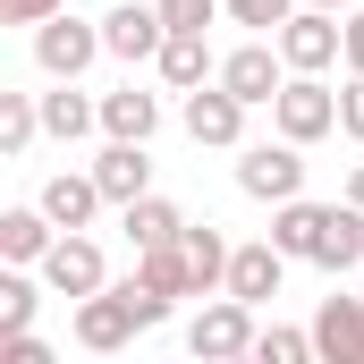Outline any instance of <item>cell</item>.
Instances as JSON below:
<instances>
[{"label": "cell", "instance_id": "cell-33", "mask_svg": "<svg viewBox=\"0 0 364 364\" xmlns=\"http://www.w3.org/2000/svg\"><path fill=\"white\" fill-rule=\"evenodd\" d=\"M305 9H339V17H348V9H356V0H305Z\"/></svg>", "mask_w": 364, "mask_h": 364}, {"label": "cell", "instance_id": "cell-5", "mask_svg": "<svg viewBox=\"0 0 364 364\" xmlns=\"http://www.w3.org/2000/svg\"><path fill=\"white\" fill-rule=\"evenodd\" d=\"M237 186L255 195V203H288V195H305V144H246L237 153Z\"/></svg>", "mask_w": 364, "mask_h": 364}, {"label": "cell", "instance_id": "cell-16", "mask_svg": "<svg viewBox=\"0 0 364 364\" xmlns=\"http://www.w3.org/2000/svg\"><path fill=\"white\" fill-rule=\"evenodd\" d=\"M322 229H331V203H305V195H288V203H272V246L288 255V263H314Z\"/></svg>", "mask_w": 364, "mask_h": 364}, {"label": "cell", "instance_id": "cell-26", "mask_svg": "<svg viewBox=\"0 0 364 364\" xmlns=\"http://www.w3.org/2000/svg\"><path fill=\"white\" fill-rule=\"evenodd\" d=\"M255 356H263V364H305V356H314V322H305V331H288V322H272V331L255 339Z\"/></svg>", "mask_w": 364, "mask_h": 364}, {"label": "cell", "instance_id": "cell-24", "mask_svg": "<svg viewBox=\"0 0 364 364\" xmlns=\"http://www.w3.org/2000/svg\"><path fill=\"white\" fill-rule=\"evenodd\" d=\"M43 136V93H0V153H26Z\"/></svg>", "mask_w": 364, "mask_h": 364}, {"label": "cell", "instance_id": "cell-29", "mask_svg": "<svg viewBox=\"0 0 364 364\" xmlns=\"http://www.w3.org/2000/svg\"><path fill=\"white\" fill-rule=\"evenodd\" d=\"M68 0H0V26H43V17H60Z\"/></svg>", "mask_w": 364, "mask_h": 364}, {"label": "cell", "instance_id": "cell-18", "mask_svg": "<svg viewBox=\"0 0 364 364\" xmlns=\"http://www.w3.org/2000/svg\"><path fill=\"white\" fill-rule=\"evenodd\" d=\"M153 68H161V85H170V93H195V85H212V77H220V60H212V43H203V34H170Z\"/></svg>", "mask_w": 364, "mask_h": 364}, {"label": "cell", "instance_id": "cell-12", "mask_svg": "<svg viewBox=\"0 0 364 364\" xmlns=\"http://www.w3.org/2000/svg\"><path fill=\"white\" fill-rule=\"evenodd\" d=\"M279 279H288V255H279L272 237H263V246H229V279H220L229 296H246V305H272V296H279Z\"/></svg>", "mask_w": 364, "mask_h": 364}, {"label": "cell", "instance_id": "cell-3", "mask_svg": "<svg viewBox=\"0 0 364 364\" xmlns=\"http://www.w3.org/2000/svg\"><path fill=\"white\" fill-rule=\"evenodd\" d=\"M272 43H279V60L305 68V77H322L331 60H348V26H339V9H296Z\"/></svg>", "mask_w": 364, "mask_h": 364}, {"label": "cell", "instance_id": "cell-20", "mask_svg": "<svg viewBox=\"0 0 364 364\" xmlns=\"http://www.w3.org/2000/svg\"><path fill=\"white\" fill-rule=\"evenodd\" d=\"M314 263H322V272H356L364 263V203H331V229H322Z\"/></svg>", "mask_w": 364, "mask_h": 364}, {"label": "cell", "instance_id": "cell-2", "mask_svg": "<svg viewBox=\"0 0 364 364\" xmlns=\"http://www.w3.org/2000/svg\"><path fill=\"white\" fill-rule=\"evenodd\" d=\"M272 127L288 144H322V136L339 127V93L322 85V77H305V68H288V85H279V102H272Z\"/></svg>", "mask_w": 364, "mask_h": 364}, {"label": "cell", "instance_id": "cell-25", "mask_svg": "<svg viewBox=\"0 0 364 364\" xmlns=\"http://www.w3.org/2000/svg\"><path fill=\"white\" fill-rule=\"evenodd\" d=\"M34 305H43V288L26 279V263H9L0 272V331H34Z\"/></svg>", "mask_w": 364, "mask_h": 364}, {"label": "cell", "instance_id": "cell-30", "mask_svg": "<svg viewBox=\"0 0 364 364\" xmlns=\"http://www.w3.org/2000/svg\"><path fill=\"white\" fill-rule=\"evenodd\" d=\"M339 127L364 144V77H348V93H339Z\"/></svg>", "mask_w": 364, "mask_h": 364}, {"label": "cell", "instance_id": "cell-27", "mask_svg": "<svg viewBox=\"0 0 364 364\" xmlns=\"http://www.w3.org/2000/svg\"><path fill=\"white\" fill-rule=\"evenodd\" d=\"M153 9H161V26H170V34H203L212 17H229L220 0H153Z\"/></svg>", "mask_w": 364, "mask_h": 364}, {"label": "cell", "instance_id": "cell-14", "mask_svg": "<svg viewBox=\"0 0 364 364\" xmlns=\"http://www.w3.org/2000/svg\"><path fill=\"white\" fill-rule=\"evenodd\" d=\"M51 246H60V220L43 203H9L0 212V263H43Z\"/></svg>", "mask_w": 364, "mask_h": 364}, {"label": "cell", "instance_id": "cell-11", "mask_svg": "<svg viewBox=\"0 0 364 364\" xmlns=\"http://www.w3.org/2000/svg\"><path fill=\"white\" fill-rule=\"evenodd\" d=\"M314 356L322 364H364V296H322L314 305Z\"/></svg>", "mask_w": 364, "mask_h": 364}, {"label": "cell", "instance_id": "cell-8", "mask_svg": "<svg viewBox=\"0 0 364 364\" xmlns=\"http://www.w3.org/2000/svg\"><path fill=\"white\" fill-rule=\"evenodd\" d=\"M43 288H51V296H93V288H110L102 246H93L85 229H60V246L43 255Z\"/></svg>", "mask_w": 364, "mask_h": 364}, {"label": "cell", "instance_id": "cell-4", "mask_svg": "<svg viewBox=\"0 0 364 364\" xmlns=\"http://www.w3.org/2000/svg\"><path fill=\"white\" fill-rule=\"evenodd\" d=\"M102 51H110V43H102V26L68 17V9L34 26V60H43V77H51V85H60V77H85V68L102 60Z\"/></svg>", "mask_w": 364, "mask_h": 364}, {"label": "cell", "instance_id": "cell-19", "mask_svg": "<svg viewBox=\"0 0 364 364\" xmlns=\"http://www.w3.org/2000/svg\"><path fill=\"white\" fill-rule=\"evenodd\" d=\"M153 127H161V93H102V136H136V144H153Z\"/></svg>", "mask_w": 364, "mask_h": 364}, {"label": "cell", "instance_id": "cell-10", "mask_svg": "<svg viewBox=\"0 0 364 364\" xmlns=\"http://www.w3.org/2000/svg\"><path fill=\"white\" fill-rule=\"evenodd\" d=\"M102 43H110V60H161V43H170V26H161V9H144V0H119L110 17H102Z\"/></svg>", "mask_w": 364, "mask_h": 364}, {"label": "cell", "instance_id": "cell-17", "mask_svg": "<svg viewBox=\"0 0 364 364\" xmlns=\"http://www.w3.org/2000/svg\"><path fill=\"white\" fill-rule=\"evenodd\" d=\"M119 229H127V246L144 255V246H170V237H186V212L170 203V195H136V203H119Z\"/></svg>", "mask_w": 364, "mask_h": 364}, {"label": "cell", "instance_id": "cell-28", "mask_svg": "<svg viewBox=\"0 0 364 364\" xmlns=\"http://www.w3.org/2000/svg\"><path fill=\"white\" fill-rule=\"evenodd\" d=\"M220 9H229L237 26H255V34H279V26L296 17V0H220Z\"/></svg>", "mask_w": 364, "mask_h": 364}, {"label": "cell", "instance_id": "cell-23", "mask_svg": "<svg viewBox=\"0 0 364 364\" xmlns=\"http://www.w3.org/2000/svg\"><path fill=\"white\" fill-rule=\"evenodd\" d=\"M136 272L153 279L161 296H203V288H195V263H186L178 237H170V246H144V255H136Z\"/></svg>", "mask_w": 364, "mask_h": 364}, {"label": "cell", "instance_id": "cell-15", "mask_svg": "<svg viewBox=\"0 0 364 364\" xmlns=\"http://www.w3.org/2000/svg\"><path fill=\"white\" fill-rule=\"evenodd\" d=\"M34 203H43V212H51L60 229H85V220L102 212V203H110V195H102V178H93V170H51Z\"/></svg>", "mask_w": 364, "mask_h": 364}, {"label": "cell", "instance_id": "cell-1", "mask_svg": "<svg viewBox=\"0 0 364 364\" xmlns=\"http://www.w3.org/2000/svg\"><path fill=\"white\" fill-rule=\"evenodd\" d=\"M255 305L246 296H229L220 288V305H203L195 322H186V356H203V364H229V356H255Z\"/></svg>", "mask_w": 364, "mask_h": 364}, {"label": "cell", "instance_id": "cell-31", "mask_svg": "<svg viewBox=\"0 0 364 364\" xmlns=\"http://www.w3.org/2000/svg\"><path fill=\"white\" fill-rule=\"evenodd\" d=\"M348 77H364V9H348Z\"/></svg>", "mask_w": 364, "mask_h": 364}, {"label": "cell", "instance_id": "cell-7", "mask_svg": "<svg viewBox=\"0 0 364 364\" xmlns=\"http://www.w3.org/2000/svg\"><path fill=\"white\" fill-rule=\"evenodd\" d=\"M220 85L237 93L246 110H263V102H279V85H288V60H279V43H237V51L220 60Z\"/></svg>", "mask_w": 364, "mask_h": 364}, {"label": "cell", "instance_id": "cell-22", "mask_svg": "<svg viewBox=\"0 0 364 364\" xmlns=\"http://www.w3.org/2000/svg\"><path fill=\"white\" fill-rule=\"evenodd\" d=\"M186 263H195V288H203V296H212V288H220V279H229V237H220V229H212V220H186Z\"/></svg>", "mask_w": 364, "mask_h": 364}, {"label": "cell", "instance_id": "cell-6", "mask_svg": "<svg viewBox=\"0 0 364 364\" xmlns=\"http://www.w3.org/2000/svg\"><path fill=\"white\" fill-rule=\"evenodd\" d=\"M136 331H144V322H136L127 288H93V296H77V348H93V356H119Z\"/></svg>", "mask_w": 364, "mask_h": 364}, {"label": "cell", "instance_id": "cell-13", "mask_svg": "<svg viewBox=\"0 0 364 364\" xmlns=\"http://www.w3.org/2000/svg\"><path fill=\"white\" fill-rule=\"evenodd\" d=\"M93 178L110 203H136V195H153V161H144V144L136 136H110L102 153H93Z\"/></svg>", "mask_w": 364, "mask_h": 364}, {"label": "cell", "instance_id": "cell-9", "mask_svg": "<svg viewBox=\"0 0 364 364\" xmlns=\"http://www.w3.org/2000/svg\"><path fill=\"white\" fill-rule=\"evenodd\" d=\"M186 136H195V144H212V153H229V144L246 136V102L220 85V77H212V85H195V93H186Z\"/></svg>", "mask_w": 364, "mask_h": 364}, {"label": "cell", "instance_id": "cell-32", "mask_svg": "<svg viewBox=\"0 0 364 364\" xmlns=\"http://www.w3.org/2000/svg\"><path fill=\"white\" fill-rule=\"evenodd\" d=\"M348 203H364V161H356V178H348Z\"/></svg>", "mask_w": 364, "mask_h": 364}, {"label": "cell", "instance_id": "cell-21", "mask_svg": "<svg viewBox=\"0 0 364 364\" xmlns=\"http://www.w3.org/2000/svg\"><path fill=\"white\" fill-rule=\"evenodd\" d=\"M85 127H102V102H85V93H77V77H60V93H43V136L77 144Z\"/></svg>", "mask_w": 364, "mask_h": 364}]
</instances>
